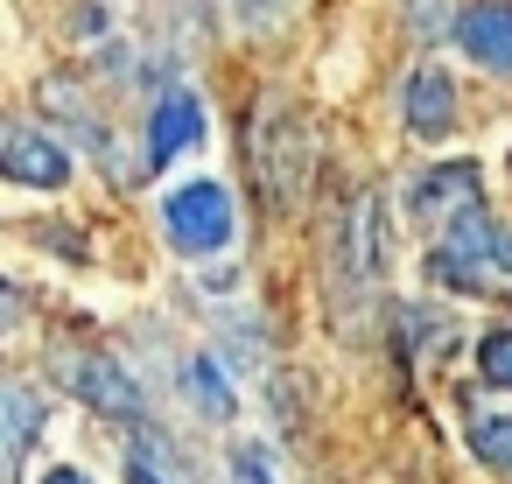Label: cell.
Listing matches in <instances>:
<instances>
[{
    "mask_svg": "<svg viewBox=\"0 0 512 484\" xmlns=\"http://www.w3.org/2000/svg\"><path fill=\"white\" fill-rule=\"evenodd\" d=\"M428 281L449 295H491L512 281V225H498L491 211H470L449 225V239H435L428 253Z\"/></svg>",
    "mask_w": 512,
    "mask_h": 484,
    "instance_id": "1",
    "label": "cell"
},
{
    "mask_svg": "<svg viewBox=\"0 0 512 484\" xmlns=\"http://www.w3.org/2000/svg\"><path fill=\"white\" fill-rule=\"evenodd\" d=\"M386 260H393L386 204H379V190H365V197L344 211V225H337V253H330V281L344 288V316H358V309L379 295Z\"/></svg>",
    "mask_w": 512,
    "mask_h": 484,
    "instance_id": "2",
    "label": "cell"
},
{
    "mask_svg": "<svg viewBox=\"0 0 512 484\" xmlns=\"http://www.w3.org/2000/svg\"><path fill=\"white\" fill-rule=\"evenodd\" d=\"M162 239L190 260H211L239 239V211H232V190L211 183V176H190L162 197Z\"/></svg>",
    "mask_w": 512,
    "mask_h": 484,
    "instance_id": "3",
    "label": "cell"
},
{
    "mask_svg": "<svg viewBox=\"0 0 512 484\" xmlns=\"http://www.w3.org/2000/svg\"><path fill=\"white\" fill-rule=\"evenodd\" d=\"M50 372H57V386L64 393H78L92 414H106V421H141V386H134V372L113 358V351H50Z\"/></svg>",
    "mask_w": 512,
    "mask_h": 484,
    "instance_id": "4",
    "label": "cell"
},
{
    "mask_svg": "<svg viewBox=\"0 0 512 484\" xmlns=\"http://www.w3.org/2000/svg\"><path fill=\"white\" fill-rule=\"evenodd\" d=\"M253 148H260L253 162H260L267 197H274V204H302V183H309V141H302V127H295V113H288L281 99H267V106H260Z\"/></svg>",
    "mask_w": 512,
    "mask_h": 484,
    "instance_id": "5",
    "label": "cell"
},
{
    "mask_svg": "<svg viewBox=\"0 0 512 484\" xmlns=\"http://www.w3.org/2000/svg\"><path fill=\"white\" fill-rule=\"evenodd\" d=\"M0 169H8V183L22 190H64L71 183V148L29 120H15L8 134H0Z\"/></svg>",
    "mask_w": 512,
    "mask_h": 484,
    "instance_id": "6",
    "label": "cell"
},
{
    "mask_svg": "<svg viewBox=\"0 0 512 484\" xmlns=\"http://www.w3.org/2000/svg\"><path fill=\"white\" fill-rule=\"evenodd\" d=\"M449 36H456V50H463L477 71L512 78V0H470Z\"/></svg>",
    "mask_w": 512,
    "mask_h": 484,
    "instance_id": "7",
    "label": "cell"
},
{
    "mask_svg": "<svg viewBox=\"0 0 512 484\" xmlns=\"http://www.w3.org/2000/svg\"><path fill=\"white\" fill-rule=\"evenodd\" d=\"M477 162H435L414 190H407V211L414 218H428V225H456V218H470V211H484V197H477Z\"/></svg>",
    "mask_w": 512,
    "mask_h": 484,
    "instance_id": "8",
    "label": "cell"
},
{
    "mask_svg": "<svg viewBox=\"0 0 512 484\" xmlns=\"http://www.w3.org/2000/svg\"><path fill=\"white\" fill-rule=\"evenodd\" d=\"M400 120H407V134H421V141H442V134L456 127V85H449L442 64L407 71V85H400Z\"/></svg>",
    "mask_w": 512,
    "mask_h": 484,
    "instance_id": "9",
    "label": "cell"
},
{
    "mask_svg": "<svg viewBox=\"0 0 512 484\" xmlns=\"http://www.w3.org/2000/svg\"><path fill=\"white\" fill-rule=\"evenodd\" d=\"M190 148H204V106L190 92H162L148 113V162H183Z\"/></svg>",
    "mask_w": 512,
    "mask_h": 484,
    "instance_id": "10",
    "label": "cell"
},
{
    "mask_svg": "<svg viewBox=\"0 0 512 484\" xmlns=\"http://www.w3.org/2000/svg\"><path fill=\"white\" fill-rule=\"evenodd\" d=\"M36 428H43V400H36V386L8 379V386H0V463H8L15 484H22V463H29V449H36Z\"/></svg>",
    "mask_w": 512,
    "mask_h": 484,
    "instance_id": "11",
    "label": "cell"
},
{
    "mask_svg": "<svg viewBox=\"0 0 512 484\" xmlns=\"http://www.w3.org/2000/svg\"><path fill=\"white\" fill-rule=\"evenodd\" d=\"M183 393L204 421H232L239 414V386H232V358L225 351H190L183 358Z\"/></svg>",
    "mask_w": 512,
    "mask_h": 484,
    "instance_id": "12",
    "label": "cell"
},
{
    "mask_svg": "<svg viewBox=\"0 0 512 484\" xmlns=\"http://www.w3.org/2000/svg\"><path fill=\"white\" fill-rule=\"evenodd\" d=\"M470 456H477L491 477L512 484V414H477V421H470Z\"/></svg>",
    "mask_w": 512,
    "mask_h": 484,
    "instance_id": "13",
    "label": "cell"
},
{
    "mask_svg": "<svg viewBox=\"0 0 512 484\" xmlns=\"http://www.w3.org/2000/svg\"><path fill=\"white\" fill-rule=\"evenodd\" d=\"M225 484H281L274 449H267L260 435H239V442L225 449Z\"/></svg>",
    "mask_w": 512,
    "mask_h": 484,
    "instance_id": "14",
    "label": "cell"
},
{
    "mask_svg": "<svg viewBox=\"0 0 512 484\" xmlns=\"http://www.w3.org/2000/svg\"><path fill=\"white\" fill-rule=\"evenodd\" d=\"M477 372H484V386L512 393V323H498V330L477 337Z\"/></svg>",
    "mask_w": 512,
    "mask_h": 484,
    "instance_id": "15",
    "label": "cell"
},
{
    "mask_svg": "<svg viewBox=\"0 0 512 484\" xmlns=\"http://www.w3.org/2000/svg\"><path fill=\"white\" fill-rule=\"evenodd\" d=\"M127 484H183V477H176L148 442H134V449H127Z\"/></svg>",
    "mask_w": 512,
    "mask_h": 484,
    "instance_id": "16",
    "label": "cell"
},
{
    "mask_svg": "<svg viewBox=\"0 0 512 484\" xmlns=\"http://www.w3.org/2000/svg\"><path fill=\"white\" fill-rule=\"evenodd\" d=\"M36 484H92V477H85V470H78V463H50V470H43V477H36Z\"/></svg>",
    "mask_w": 512,
    "mask_h": 484,
    "instance_id": "17",
    "label": "cell"
},
{
    "mask_svg": "<svg viewBox=\"0 0 512 484\" xmlns=\"http://www.w3.org/2000/svg\"><path fill=\"white\" fill-rule=\"evenodd\" d=\"M232 8H239V15H246V22H267V15H274V8H281V0H232Z\"/></svg>",
    "mask_w": 512,
    "mask_h": 484,
    "instance_id": "18",
    "label": "cell"
}]
</instances>
